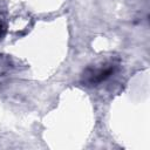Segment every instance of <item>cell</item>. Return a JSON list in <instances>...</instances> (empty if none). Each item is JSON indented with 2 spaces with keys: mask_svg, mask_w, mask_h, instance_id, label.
Returning a JSON list of instances; mask_svg holds the SVG:
<instances>
[{
  "mask_svg": "<svg viewBox=\"0 0 150 150\" xmlns=\"http://www.w3.org/2000/svg\"><path fill=\"white\" fill-rule=\"evenodd\" d=\"M116 66L114 63L101 64L100 67H89L82 75L83 83L87 86H97L98 83L105 81L111 74H114Z\"/></svg>",
  "mask_w": 150,
  "mask_h": 150,
  "instance_id": "cell-1",
  "label": "cell"
},
{
  "mask_svg": "<svg viewBox=\"0 0 150 150\" xmlns=\"http://www.w3.org/2000/svg\"><path fill=\"white\" fill-rule=\"evenodd\" d=\"M4 32H5V28H4L2 22L0 21V36H2V35H4Z\"/></svg>",
  "mask_w": 150,
  "mask_h": 150,
  "instance_id": "cell-2",
  "label": "cell"
}]
</instances>
